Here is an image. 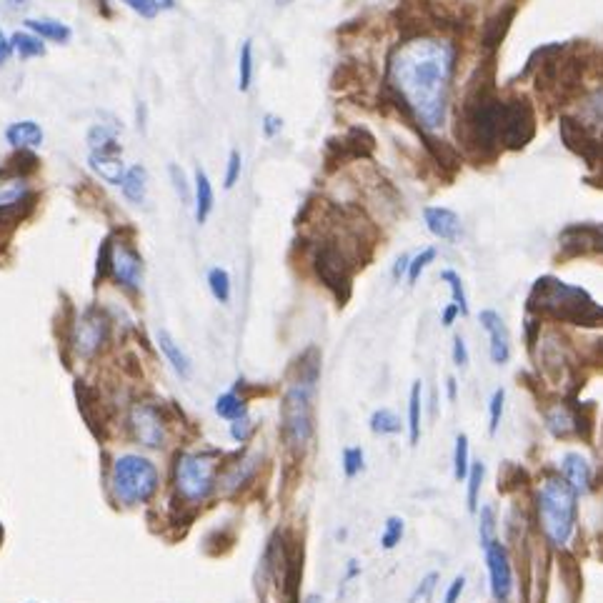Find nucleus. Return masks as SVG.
Listing matches in <instances>:
<instances>
[{
	"instance_id": "423d86ee",
	"label": "nucleus",
	"mask_w": 603,
	"mask_h": 603,
	"mask_svg": "<svg viewBox=\"0 0 603 603\" xmlns=\"http://www.w3.org/2000/svg\"><path fill=\"white\" fill-rule=\"evenodd\" d=\"M108 276L126 291H141L143 286V258L136 246L123 238L113 241L106 251Z\"/></svg>"
},
{
	"instance_id": "9b49d317",
	"label": "nucleus",
	"mask_w": 603,
	"mask_h": 603,
	"mask_svg": "<svg viewBox=\"0 0 603 603\" xmlns=\"http://www.w3.org/2000/svg\"><path fill=\"white\" fill-rule=\"evenodd\" d=\"M31 201V181L23 173H11L0 178V216L21 211Z\"/></svg>"
},
{
	"instance_id": "7ed1b4c3",
	"label": "nucleus",
	"mask_w": 603,
	"mask_h": 603,
	"mask_svg": "<svg viewBox=\"0 0 603 603\" xmlns=\"http://www.w3.org/2000/svg\"><path fill=\"white\" fill-rule=\"evenodd\" d=\"M318 363L301 366V376L288 386L283 398V436L288 446L303 448L313 436V398H316Z\"/></svg>"
},
{
	"instance_id": "2f4dec72",
	"label": "nucleus",
	"mask_w": 603,
	"mask_h": 603,
	"mask_svg": "<svg viewBox=\"0 0 603 603\" xmlns=\"http://www.w3.org/2000/svg\"><path fill=\"white\" fill-rule=\"evenodd\" d=\"M441 278L448 283V288H451L453 306L461 311V316H468V296H466V288H463L461 276H458L456 271H451V268H446V271L441 273Z\"/></svg>"
},
{
	"instance_id": "8fccbe9b",
	"label": "nucleus",
	"mask_w": 603,
	"mask_h": 603,
	"mask_svg": "<svg viewBox=\"0 0 603 603\" xmlns=\"http://www.w3.org/2000/svg\"><path fill=\"white\" fill-rule=\"evenodd\" d=\"M6 3L13 13H23L31 8V0H6Z\"/></svg>"
},
{
	"instance_id": "ddd939ff",
	"label": "nucleus",
	"mask_w": 603,
	"mask_h": 603,
	"mask_svg": "<svg viewBox=\"0 0 603 603\" xmlns=\"http://www.w3.org/2000/svg\"><path fill=\"white\" fill-rule=\"evenodd\" d=\"M88 166L96 173L101 181H106L108 186H121L123 176H126V163H123L121 148H113V151H91L88 156Z\"/></svg>"
},
{
	"instance_id": "603ef678",
	"label": "nucleus",
	"mask_w": 603,
	"mask_h": 603,
	"mask_svg": "<svg viewBox=\"0 0 603 603\" xmlns=\"http://www.w3.org/2000/svg\"><path fill=\"white\" fill-rule=\"evenodd\" d=\"M303 603H323V598H321V596H316V593H311V596H308Z\"/></svg>"
},
{
	"instance_id": "bb28decb",
	"label": "nucleus",
	"mask_w": 603,
	"mask_h": 603,
	"mask_svg": "<svg viewBox=\"0 0 603 603\" xmlns=\"http://www.w3.org/2000/svg\"><path fill=\"white\" fill-rule=\"evenodd\" d=\"M253 86V41H243L238 56V91L248 93Z\"/></svg>"
},
{
	"instance_id": "412c9836",
	"label": "nucleus",
	"mask_w": 603,
	"mask_h": 603,
	"mask_svg": "<svg viewBox=\"0 0 603 603\" xmlns=\"http://www.w3.org/2000/svg\"><path fill=\"white\" fill-rule=\"evenodd\" d=\"M11 48H13V53H16V56L23 58V61H28V58L46 56V46H43L41 38L33 36L31 31L13 33V36H11Z\"/></svg>"
},
{
	"instance_id": "4468645a",
	"label": "nucleus",
	"mask_w": 603,
	"mask_h": 603,
	"mask_svg": "<svg viewBox=\"0 0 603 603\" xmlns=\"http://www.w3.org/2000/svg\"><path fill=\"white\" fill-rule=\"evenodd\" d=\"M423 221H426V228L441 241H456L458 233H461V221H458L456 211L443 206H428L423 211Z\"/></svg>"
},
{
	"instance_id": "6e6d98bb",
	"label": "nucleus",
	"mask_w": 603,
	"mask_h": 603,
	"mask_svg": "<svg viewBox=\"0 0 603 603\" xmlns=\"http://www.w3.org/2000/svg\"><path fill=\"white\" fill-rule=\"evenodd\" d=\"M601 248H603V241H601Z\"/></svg>"
},
{
	"instance_id": "20e7f679",
	"label": "nucleus",
	"mask_w": 603,
	"mask_h": 603,
	"mask_svg": "<svg viewBox=\"0 0 603 603\" xmlns=\"http://www.w3.org/2000/svg\"><path fill=\"white\" fill-rule=\"evenodd\" d=\"M111 491L113 498L123 506L151 501L158 491V468L143 456H121L113 463L111 471Z\"/></svg>"
},
{
	"instance_id": "f3484780",
	"label": "nucleus",
	"mask_w": 603,
	"mask_h": 603,
	"mask_svg": "<svg viewBox=\"0 0 603 603\" xmlns=\"http://www.w3.org/2000/svg\"><path fill=\"white\" fill-rule=\"evenodd\" d=\"M156 341H158V348L163 351V356H166V361L173 366V371H176L181 378H191L193 376V363H191V358L186 356V351L178 346L176 338H173L171 333L163 331V328H161V331L156 333Z\"/></svg>"
},
{
	"instance_id": "2eb2a0df",
	"label": "nucleus",
	"mask_w": 603,
	"mask_h": 603,
	"mask_svg": "<svg viewBox=\"0 0 603 603\" xmlns=\"http://www.w3.org/2000/svg\"><path fill=\"white\" fill-rule=\"evenodd\" d=\"M43 138H46V133H43V128L38 126L36 121H18L6 128V141L11 143L13 148H21V151L41 148Z\"/></svg>"
},
{
	"instance_id": "a19ab883",
	"label": "nucleus",
	"mask_w": 603,
	"mask_h": 603,
	"mask_svg": "<svg viewBox=\"0 0 603 603\" xmlns=\"http://www.w3.org/2000/svg\"><path fill=\"white\" fill-rule=\"evenodd\" d=\"M253 431H256V426H253L251 416H243V418H238V421H231L233 441H238V443L248 441V438L253 436Z\"/></svg>"
},
{
	"instance_id": "f257e3e1",
	"label": "nucleus",
	"mask_w": 603,
	"mask_h": 603,
	"mask_svg": "<svg viewBox=\"0 0 603 603\" xmlns=\"http://www.w3.org/2000/svg\"><path fill=\"white\" fill-rule=\"evenodd\" d=\"M453 66L456 48L443 38H411L393 53V88L426 131H441L446 123Z\"/></svg>"
},
{
	"instance_id": "9d476101",
	"label": "nucleus",
	"mask_w": 603,
	"mask_h": 603,
	"mask_svg": "<svg viewBox=\"0 0 603 603\" xmlns=\"http://www.w3.org/2000/svg\"><path fill=\"white\" fill-rule=\"evenodd\" d=\"M481 326L488 333V353H491V361L496 366H506L508 358H511V336H508V328L503 323V318L496 311H481Z\"/></svg>"
},
{
	"instance_id": "c9c22d12",
	"label": "nucleus",
	"mask_w": 603,
	"mask_h": 603,
	"mask_svg": "<svg viewBox=\"0 0 603 603\" xmlns=\"http://www.w3.org/2000/svg\"><path fill=\"white\" fill-rule=\"evenodd\" d=\"M503 408H506V391L498 388V391H493L491 401H488V433L491 436H496L498 428H501Z\"/></svg>"
},
{
	"instance_id": "1a4fd4ad",
	"label": "nucleus",
	"mask_w": 603,
	"mask_h": 603,
	"mask_svg": "<svg viewBox=\"0 0 603 603\" xmlns=\"http://www.w3.org/2000/svg\"><path fill=\"white\" fill-rule=\"evenodd\" d=\"M131 431L136 441L146 448H161L166 446V423H163L161 413L148 403H138L131 411Z\"/></svg>"
},
{
	"instance_id": "6ab92c4d",
	"label": "nucleus",
	"mask_w": 603,
	"mask_h": 603,
	"mask_svg": "<svg viewBox=\"0 0 603 603\" xmlns=\"http://www.w3.org/2000/svg\"><path fill=\"white\" fill-rule=\"evenodd\" d=\"M121 191L126 196V201L143 203L148 196V171L143 166H131L123 176Z\"/></svg>"
},
{
	"instance_id": "a878e982",
	"label": "nucleus",
	"mask_w": 603,
	"mask_h": 603,
	"mask_svg": "<svg viewBox=\"0 0 603 603\" xmlns=\"http://www.w3.org/2000/svg\"><path fill=\"white\" fill-rule=\"evenodd\" d=\"M208 288H211L213 298H216L218 303H228L233 293L231 273H228L226 268H211V271H208Z\"/></svg>"
},
{
	"instance_id": "e433bc0d",
	"label": "nucleus",
	"mask_w": 603,
	"mask_h": 603,
	"mask_svg": "<svg viewBox=\"0 0 603 603\" xmlns=\"http://www.w3.org/2000/svg\"><path fill=\"white\" fill-rule=\"evenodd\" d=\"M433 261H436V248H423L416 258H411V263H408V273H406L408 286H416L418 278H421V273L426 271Z\"/></svg>"
},
{
	"instance_id": "a18cd8bd",
	"label": "nucleus",
	"mask_w": 603,
	"mask_h": 603,
	"mask_svg": "<svg viewBox=\"0 0 603 603\" xmlns=\"http://www.w3.org/2000/svg\"><path fill=\"white\" fill-rule=\"evenodd\" d=\"M11 53H13L11 38H8L6 33H3V28H0V68L6 66L8 58H11Z\"/></svg>"
},
{
	"instance_id": "4c0bfd02",
	"label": "nucleus",
	"mask_w": 603,
	"mask_h": 603,
	"mask_svg": "<svg viewBox=\"0 0 603 603\" xmlns=\"http://www.w3.org/2000/svg\"><path fill=\"white\" fill-rule=\"evenodd\" d=\"M121 3L126 8H131L133 13H138L141 18H148V21L156 18L158 11H161V8H158V0H121Z\"/></svg>"
},
{
	"instance_id": "ea45409f",
	"label": "nucleus",
	"mask_w": 603,
	"mask_h": 603,
	"mask_svg": "<svg viewBox=\"0 0 603 603\" xmlns=\"http://www.w3.org/2000/svg\"><path fill=\"white\" fill-rule=\"evenodd\" d=\"M171 171V178H173V188H176V193L181 196L183 203H191V186H188V178L186 173H183V168L178 166H171L168 168Z\"/></svg>"
},
{
	"instance_id": "f704fd0d",
	"label": "nucleus",
	"mask_w": 603,
	"mask_h": 603,
	"mask_svg": "<svg viewBox=\"0 0 603 603\" xmlns=\"http://www.w3.org/2000/svg\"><path fill=\"white\" fill-rule=\"evenodd\" d=\"M476 513H478V541H481V546H483V543L498 538L496 536V508L481 506V511H476Z\"/></svg>"
},
{
	"instance_id": "72a5a7b5",
	"label": "nucleus",
	"mask_w": 603,
	"mask_h": 603,
	"mask_svg": "<svg viewBox=\"0 0 603 603\" xmlns=\"http://www.w3.org/2000/svg\"><path fill=\"white\" fill-rule=\"evenodd\" d=\"M343 473L346 478H356L358 473L366 471V453L361 446H348L343 448Z\"/></svg>"
},
{
	"instance_id": "58836bf2",
	"label": "nucleus",
	"mask_w": 603,
	"mask_h": 603,
	"mask_svg": "<svg viewBox=\"0 0 603 603\" xmlns=\"http://www.w3.org/2000/svg\"><path fill=\"white\" fill-rule=\"evenodd\" d=\"M241 168H243L241 153L231 151V156H228V163H226V176H223V186H226L228 191H231V188L238 183V178H241Z\"/></svg>"
},
{
	"instance_id": "5701e85b",
	"label": "nucleus",
	"mask_w": 603,
	"mask_h": 603,
	"mask_svg": "<svg viewBox=\"0 0 603 603\" xmlns=\"http://www.w3.org/2000/svg\"><path fill=\"white\" fill-rule=\"evenodd\" d=\"M216 413L221 418H226V421H238V418L248 416L246 398H241L233 391L223 393V396L216 398Z\"/></svg>"
},
{
	"instance_id": "864d4df0",
	"label": "nucleus",
	"mask_w": 603,
	"mask_h": 603,
	"mask_svg": "<svg viewBox=\"0 0 603 603\" xmlns=\"http://www.w3.org/2000/svg\"><path fill=\"white\" fill-rule=\"evenodd\" d=\"M288 3H293V0H278V6H288Z\"/></svg>"
},
{
	"instance_id": "7c9ffc66",
	"label": "nucleus",
	"mask_w": 603,
	"mask_h": 603,
	"mask_svg": "<svg viewBox=\"0 0 603 603\" xmlns=\"http://www.w3.org/2000/svg\"><path fill=\"white\" fill-rule=\"evenodd\" d=\"M403 533H406V521H403L401 516H388L381 531L383 551H393V548L403 541Z\"/></svg>"
},
{
	"instance_id": "4be33fe9",
	"label": "nucleus",
	"mask_w": 603,
	"mask_h": 603,
	"mask_svg": "<svg viewBox=\"0 0 603 603\" xmlns=\"http://www.w3.org/2000/svg\"><path fill=\"white\" fill-rule=\"evenodd\" d=\"M88 148H91V151H113V148H121V143H118V128L108 126V123H96V126L88 131Z\"/></svg>"
},
{
	"instance_id": "09e8293b",
	"label": "nucleus",
	"mask_w": 603,
	"mask_h": 603,
	"mask_svg": "<svg viewBox=\"0 0 603 603\" xmlns=\"http://www.w3.org/2000/svg\"><path fill=\"white\" fill-rule=\"evenodd\" d=\"M361 576V563L356 561V558H351V561L346 563V581H351V578Z\"/></svg>"
},
{
	"instance_id": "473e14b6",
	"label": "nucleus",
	"mask_w": 603,
	"mask_h": 603,
	"mask_svg": "<svg viewBox=\"0 0 603 603\" xmlns=\"http://www.w3.org/2000/svg\"><path fill=\"white\" fill-rule=\"evenodd\" d=\"M438 581H441V573H438V571L426 573V576L421 578V583L413 588L408 603H433V593H436Z\"/></svg>"
},
{
	"instance_id": "f03ea898",
	"label": "nucleus",
	"mask_w": 603,
	"mask_h": 603,
	"mask_svg": "<svg viewBox=\"0 0 603 603\" xmlns=\"http://www.w3.org/2000/svg\"><path fill=\"white\" fill-rule=\"evenodd\" d=\"M536 516L551 546L563 548L576 531L578 496L561 476H551L536 491Z\"/></svg>"
},
{
	"instance_id": "37998d69",
	"label": "nucleus",
	"mask_w": 603,
	"mask_h": 603,
	"mask_svg": "<svg viewBox=\"0 0 603 603\" xmlns=\"http://www.w3.org/2000/svg\"><path fill=\"white\" fill-rule=\"evenodd\" d=\"M468 346L466 341H463V336H456L453 338V363H456L458 368H466L468 366Z\"/></svg>"
},
{
	"instance_id": "b1692460",
	"label": "nucleus",
	"mask_w": 603,
	"mask_h": 603,
	"mask_svg": "<svg viewBox=\"0 0 603 603\" xmlns=\"http://www.w3.org/2000/svg\"><path fill=\"white\" fill-rule=\"evenodd\" d=\"M371 431L376 436H396L401 433V418L391 411V408H378L371 413Z\"/></svg>"
},
{
	"instance_id": "5fc2aeb1",
	"label": "nucleus",
	"mask_w": 603,
	"mask_h": 603,
	"mask_svg": "<svg viewBox=\"0 0 603 603\" xmlns=\"http://www.w3.org/2000/svg\"><path fill=\"white\" fill-rule=\"evenodd\" d=\"M101 6H108V0H101Z\"/></svg>"
},
{
	"instance_id": "aec40b11",
	"label": "nucleus",
	"mask_w": 603,
	"mask_h": 603,
	"mask_svg": "<svg viewBox=\"0 0 603 603\" xmlns=\"http://www.w3.org/2000/svg\"><path fill=\"white\" fill-rule=\"evenodd\" d=\"M421 413V381H416L411 386V396H408V441H411V446L421 441Z\"/></svg>"
},
{
	"instance_id": "f8f14e48",
	"label": "nucleus",
	"mask_w": 603,
	"mask_h": 603,
	"mask_svg": "<svg viewBox=\"0 0 603 603\" xmlns=\"http://www.w3.org/2000/svg\"><path fill=\"white\" fill-rule=\"evenodd\" d=\"M561 478L576 491V496H586L593 483V468L588 463V458L576 451L566 453L561 458Z\"/></svg>"
},
{
	"instance_id": "c03bdc74",
	"label": "nucleus",
	"mask_w": 603,
	"mask_h": 603,
	"mask_svg": "<svg viewBox=\"0 0 603 603\" xmlns=\"http://www.w3.org/2000/svg\"><path fill=\"white\" fill-rule=\"evenodd\" d=\"M283 121L278 116H273V113H268L266 118H263V136L266 138H276L278 133H281Z\"/></svg>"
},
{
	"instance_id": "39448f33",
	"label": "nucleus",
	"mask_w": 603,
	"mask_h": 603,
	"mask_svg": "<svg viewBox=\"0 0 603 603\" xmlns=\"http://www.w3.org/2000/svg\"><path fill=\"white\" fill-rule=\"evenodd\" d=\"M218 461L213 453H183L176 461V488L188 503H201L216 486Z\"/></svg>"
},
{
	"instance_id": "de8ad7c7",
	"label": "nucleus",
	"mask_w": 603,
	"mask_h": 603,
	"mask_svg": "<svg viewBox=\"0 0 603 603\" xmlns=\"http://www.w3.org/2000/svg\"><path fill=\"white\" fill-rule=\"evenodd\" d=\"M408 263H411V258H408V256H401V258H398L396 266H393V278L406 276V273H408Z\"/></svg>"
},
{
	"instance_id": "c85d7f7f",
	"label": "nucleus",
	"mask_w": 603,
	"mask_h": 603,
	"mask_svg": "<svg viewBox=\"0 0 603 603\" xmlns=\"http://www.w3.org/2000/svg\"><path fill=\"white\" fill-rule=\"evenodd\" d=\"M256 473V458H243V461H238L236 466L231 468V471L223 476V488H228V491H236V488H241L243 483L248 481V478Z\"/></svg>"
},
{
	"instance_id": "cd10ccee",
	"label": "nucleus",
	"mask_w": 603,
	"mask_h": 603,
	"mask_svg": "<svg viewBox=\"0 0 603 603\" xmlns=\"http://www.w3.org/2000/svg\"><path fill=\"white\" fill-rule=\"evenodd\" d=\"M546 426L548 431L553 433V436H568V433L576 428V418L571 416V411L563 406L551 408V411L546 413Z\"/></svg>"
},
{
	"instance_id": "79ce46f5",
	"label": "nucleus",
	"mask_w": 603,
	"mask_h": 603,
	"mask_svg": "<svg viewBox=\"0 0 603 603\" xmlns=\"http://www.w3.org/2000/svg\"><path fill=\"white\" fill-rule=\"evenodd\" d=\"M463 591H466V576H456L446 588V596H443V603H458L461 601Z\"/></svg>"
},
{
	"instance_id": "6e6552de",
	"label": "nucleus",
	"mask_w": 603,
	"mask_h": 603,
	"mask_svg": "<svg viewBox=\"0 0 603 603\" xmlns=\"http://www.w3.org/2000/svg\"><path fill=\"white\" fill-rule=\"evenodd\" d=\"M483 556H486L488 568V586H491V596L498 603H506L508 596L513 591V568L511 558H508L506 546L498 538L483 543Z\"/></svg>"
},
{
	"instance_id": "49530a36",
	"label": "nucleus",
	"mask_w": 603,
	"mask_h": 603,
	"mask_svg": "<svg viewBox=\"0 0 603 603\" xmlns=\"http://www.w3.org/2000/svg\"><path fill=\"white\" fill-rule=\"evenodd\" d=\"M458 316H461V311H458V308L453 306V303H451V306H446V308H443V313H441V323H443V326H446V328H451L453 323H456V318H458Z\"/></svg>"
},
{
	"instance_id": "a211bd4d",
	"label": "nucleus",
	"mask_w": 603,
	"mask_h": 603,
	"mask_svg": "<svg viewBox=\"0 0 603 603\" xmlns=\"http://www.w3.org/2000/svg\"><path fill=\"white\" fill-rule=\"evenodd\" d=\"M193 193H196V221L206 223L208 216L213 213V206H216V193H213V183L203 168H196V186H193Z\"/></svg>"
},
{
	"instance_id": "0eeeda50",
	"label": "nucleus",
	"mask_w": 603,
	"mask_h": 603,
	"mask_svg": "<svg viewBox=\"0 0 603 603\" xmlns=\"http://www.w3.org/2000/svg\"><path fill=\"white\" fill-rule=\"evenodd\" d=\"M108 328H111V323H108V318L103 316V311H98V308H88V311H83L81 316H78L76 326H73V336H71V343L73 348H76L78 356L88 358L93 356V353L101 351L103 343L108 341Z\"/></svg>"
},
{
	"instance_id": "dca6fc26",
	"label": "nucleus",
	"mask_w": 603,
	"mask_h": 603,
	"mask_svg": "<svg viewBox=\"0 0 603 603\" xmlns=\"http://www.w3.org/2000/svg\"><path fill=\"white\" fill-rule=\"evenodd\" d=\"M26 28L33 33V36L41 38V41L58 43V46H66V43H71L73 38L71 28H68L63 21H56V18H28Z\"/></svg>"
},
{
	"instance_id": "3c124183",
	"label": "nucleus",
	"mask_w": 603,
	"mask_h": 603,
	"mask_svg": "<svg viewBox=\"0 0 603 603\" xmlns=\"http://www.w3.org/2000/svg\"><path fill=\"white\" fill-rule=\"evenodd\" d=\"M446 393H448V401H456V393H458V386H456V378H446Z\"/></svg>"
},
{
	"instance_id": "393cba45",
	"label": "nucleus",
	"mask_w": 603,
	"mask_h": 603,
	"mask_svg": "<svg viewBox=\"0 0 603 603\" xmlns=\"http://www.w3.org/2000/svg\"><path fill=\"white\" fill-rule=\"evenodd\" d=\"M468 471H471V448H468L466 433H458L456 446H453V476L456 481H466Z\"/></svg>"
},
{
	"instance_id": "c756f323",
	"label": "nucleus",
	"mask_w": 603,
	"mask_h": 603,
	"mask_svg": "<svg viewBox=\"0 0 603 603\" xmlns=\"http://www.w3.org/2000/svg\"><path fill=\"white\" fill-rule=\"evenodd\" d=\"M483 476H486V466H483L481 461L471 463V471H468V476H466V481H468L466 501H468V511L471 513L478 511V498H481Z\"/></svg>"
}]
</instances>
